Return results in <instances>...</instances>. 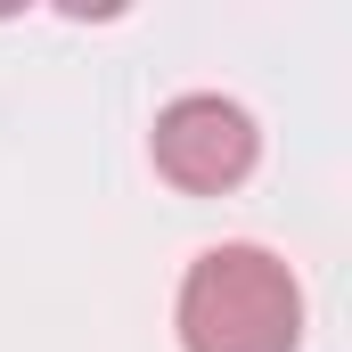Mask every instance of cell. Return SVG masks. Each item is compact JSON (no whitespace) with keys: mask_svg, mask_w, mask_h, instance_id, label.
<instances>
[{"mask_svg":"<svg viewBox=\"0 0 352 352\" xmlns=\"http://www.w3.org/2000/svg\"><path fill=\"white\" fill-rule=\"evenodd\" d=\"M148 156H156V173L173 180L180 197H230L238 180L263 164V131H254V115H246L238 98L188 90V98H173V107L156 115Z\"/></svg>","mask_w":352,"mask_h":352,"instance_id":"7a4b0ae2","label":"cell"},{"mask_svg":"<svg viewBox=\"0 0 352 352\" xmlns=\"http://www.w3.org/2000/svg\"><path fill=\"white\" fill-rule=\"evenodd\" d=\"M180 352H295L303 344V287L270 246H205L180 278Z\"/></svg>","mask_w":352,"mask_h":352,"instance_id":"6da1fadb","label":"cell"}]
</instances>
